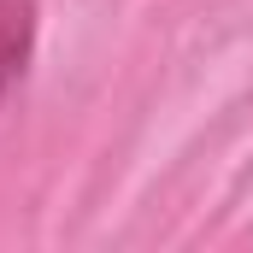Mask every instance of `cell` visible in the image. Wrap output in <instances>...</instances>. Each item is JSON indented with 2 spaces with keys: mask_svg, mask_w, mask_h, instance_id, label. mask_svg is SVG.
<instances>
[{
  "mask_svg": "<svg viewBox=\"0 0 253 253\" xmlns=\"http://www.w3.org/2000/svg\"><path fill=\"white\" fill-rule=\"evenodd\" d=\"M30 47H36V6L30 0H0V100L24 77Z\"/></svg>",
  "mask_w": 253,
  "mask_h": 253,
  "instance_id": "obj_1",
  "label": "cell"
}]
</instances>
